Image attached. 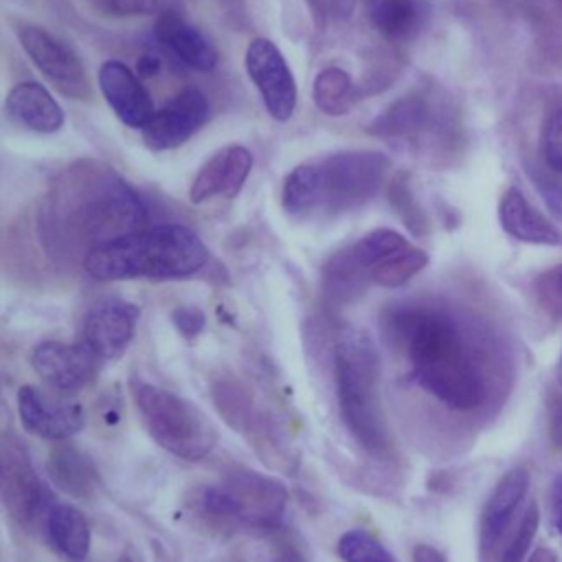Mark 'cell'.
Returning <instances> with one entry per match:
<instances>
[{
	"label": "cell",
	"mask_w": 562,
	"mask_h": 562,
	"mask_svg": "<svg viewBox=\"0 0 562 562\" xmlns=\"http://www.w3.org/2000/svg\"><path fill=\"white\" fill-rule=\"evenodd\" d=\"M338 408L347 430L375 459H391L393 437L380 400V356L360 329H345L334 347Z\"/></svg>",
	"instance_id": "obj_4"
},
{
	"label": "cell",
	"mask_w": 562,
	"mask_h": 562,
	"mask_svg": "<svg viewBox=\"0 0 562 562\" xmlns=\"http://www.w3.org/2000/svg\"><path fill=\"white\" fill-rule=\"evenodd\" d=\"M321 180V206L329 213H347L367 204L384 184L389 158L378 149H345L316 162Z\"/></svg>",
	"instance_id": "obj_6"
},
{
	"label": "cell",
	"mask_w": 562,
	"mask_h": 562,
	"mask_svg": "<svg viewBox=\"0 0 562 562\" xmlns=\"http://www.w3.org/2000/svg\"><path fill=\"white\" fill-rule=\"evenodd\" d=\"M206 263V244L184 224L145 226L83 255V268L97 281L184 279Z\"/></svg>",
	"instance_id": "obj_3"
},
{
	"label": "cell",
	"mask_w": 562,
	"mask_h": 562,
	"mask_svg": "<svg viewBox=\"0 0 562 562\" xmlns=\"http://www.w3.org/2000/svg\"><path fill=\"white\" fill-rule=\"evenodd\" d=\"M211 397L226 424L246 432L252 424V402L246 386L235 378H220L211 386Z\"/></svg>",
	"instance_id": "obj_28"
},
{
	"label": "cell",
	"mask_w": 562,
	"mask_h": 562,
	"mask_svg": "<svg viewBox=\"0 0 562 562\" xmlns=\"http://www.w3.org/2000/svg\"><path fill=\"white\" fill-rule=\"evenodd\" d=\"M171 323L173 327L184 336V338H195L204 325H206V316L200 307L193 305H180L171 312Z\"/></svg>",
	"instance_id": "obj_38"
},
{
	"label": "cell",
	"mask_w": 562,
	"mask_h": 562,
	"mask_svg": "<svg viewBox=\"0 0 562 562\" xmlns=\"http://www.w3.org/2000/svg\"><path fill=\"white\" fill-rule=\"evenodd\" d=\"M305 2L316 18L325 22H342L353 13L358 0H305Z\"/></svg>",
	"instance_id": "obj_39"
},
{
	"label": "cell",
	"mask_w": 562,
	"mask_h": 562,
	"mask_svg": "<svg viewBox=\"0 0 562 562\" xmlns=\"http://www.w3.org/2000/svg\"><path fill=\"white\" fill-rule=\"evenodd\" d=\"M360 94L362 90L356 88L351 75L338 66L323 68L312 83V101L327 116L347 114Z\"/></svg>",
	"instance_id": "obj_25"
},
{
	"label": "cell",
	"mask_w": 562,
	"mask_h": 562,
	"mask_svg": "<svg viewBox=\"0 0 562 562\" xmlns=\"http://www.w3.org/2000/svg\"><path fill=\"white\" fill-rule=\"evenodd\" d=\"M244 66L268 114L279 123L288 121L296 108V81L277 44L255 37L246 48Z\"/></svg>",
	"instance_id": "obj_11"
},
{
	"label": "cell",
	"mask_w": 562,
	"mask_h": 562,
	"mask_svg": "<svg viewBox=\"0 0 562 562\" xmlns=\"http://www.w3.org/2000/svg\"><path fill=\"white\" fill-rule=\"evenodd\" d=\"M211 114L209 99L198 88H184L154 112L140 130L143 143L154 151H167L184 145Z\"/></svg>",
	"instance_id": "obj_12"
},
{
	"label": "cell",
	"mask_w": 562,
	"mask_h": 562,
	"mask_svg": "<svg viewBox=\"0 0 562 562\" xmlns=\"http://www.w3.org/2000/svg\"><path fill=\"white\" fill-rule=\"evenodd\" d=\"M533 290L538 303L553 316H562V263L536 277Z\"/></svg>",
	"instance_id": "obj_35"
},
{
	"label": "cell",
	"mask_w": 562,
	"mask_h": 562,
	"mask_svg": "<svg viewBox=\"0 0 562 562\" xmlns=\"http://www.w3.org/2000/svg\"><path fill=\"white\" fill-rule=\"evenodd\" d=\"M220 487L231 501L235 522H246L252 527H274L288 505L285 485L255 470H231L222 479Z\"/></svg>",
	"instance_id": "obj_10"
},
{
	"label": "cell",
	"mask_w": 562,
	"mask_h": 562,
	"mask_svg": "<svg viewBox=\"0 0 562 562\" xmlns=\"http://www.w3.org/2000/svg\"><path fill=\"white\" fill-rule=\"evenodd\" d=\"M428 252L417 246H406L371 268V281L382 288H402L428 266Z\"/></svg>",
	"instance_id": "obj_29"
},
{
	"label": "cell",
	"mask_w": 562,
	"mask_h": 562,
	"mask_svg": "<svg viewBox=\"0 0 562 562\" xmlns=\"http://www.w3.org/2000/svg\"><path fill=\"white\" fill-rule=\"evenodd\" d=\"M371 26L386 42H406L422 26L417 0H362Z\"/></svg>",
	"instance_id": "obj_24"
},
{
	"label": "cell",
	"mask_w": 562,
	"mask_h": 562,
	"mask_svg": "<svg viewBox=\"0 0 562 562\" xmlns=\"http://www.w3.org/2000/svg\"><path fill=\"white\" fill-rule=\"evenodd\" d=\"M413 562H446V555L426 542H419L413 547Z\"/></svg>",
	"instance_id": "obj_41"
},
{
	"label": "cell",
	"mask_w": 562,
	"mask_h": 562,
	"mask_svg": "<svg viewBox=\"0 0 562 562\" xmlns=\"http://www.w3.org/2000/svg\"><path fill=\"white\" fill-rule=\"evenodd\" d=\"M538 522H540V512L536 503H529L518 527L514 529L509 542L505 544L498 562H525V555L533 542V536L538 531Z\"/></svg>",
	"instance_id": "obj_33"
},
{
	"label": "cell",
	"mask_w": 562,
	"mask_h": 562,
	"mask_svg": "<svg viewBox=\"0 0 562 562\" xmlns=\"http://www.w3.org/2000/svg\"><path fill=\"white\" fill-rule=\"evenodd\" d=\"M555 378H558V384L562 386V356L558 360V367H555Z\"/></svg>",
	"instance_id": "obj_44"
},
{
	"label": "cell",
	"mask_w": 562,
	"mask_h": 562,
	"mask_svg": "<svg viewBox=\"0 0 562 562\" xmlns=\"http://www.w3.org/2000/svg\"><path fill=\"white\" fill-rule=\"evenodd\" d=\"M336 551L345 562H397L395 555L367 529H349L338 542Z\"/></svg>",
	"instance_id": "obj_32"
},
{
	"label": "cell",
	"mask_w": 562,
	"mask_h": 562,
	"mask_svg": "<svg viewBox=\"0 0 562 562\" xmlns=\"http://www.w3.org/2000/svg\"><path fill=\"white\" fill-rule=\"evenodd\" d=\"M527 562H558V555H555L551 549H547V547H538V549L527 558Z\"/></svg>",
	"instance_id": "obj_43"
},
{
	"label": "cell",
	"mask_w": 562,
	"mask_h": 562,
	"mask_svg": "<svg viewBox=\"0 0 562 562\" xmlns=\"http://www.w3.org/2000/svg\"><path fill=\"white\" fill-rule=\"evenodd\" d=\"M542 156L555 173L562 176V105L549 114L542 127Z\"/></svg>",
	"instance_id": "obj_36"
},
{
	"label": "cell",
	"mask_w": 562,
	"mask_h": 562,
	"mask_svg": "<svg viewBox=\"0 0 562 562\" xmlns=\"http://www.w3.org/2000/svg\"><path fill=\"white\" fill-rule=\"evenodd\" d=\"M130 393L147 432L162 450L184 461H200L213 450L217 430L200 406L138 378L130 380Z\"/></svg>",
	"instance_id": "obj_5"
},
{
	"label": "cell",
	"mask_w": 562,
	"mask_h": 562,
	"mask_svg": "<svg viewBox=\"0 0 562 562\" xmlns=\"http://www.w3.org/2000/svg\"><path fill=\"white\" fill-rule=\"evenodd\" d=\"M136 68H138V75H140V77H154L156 72H160V59H158L156 55H151V53H145V55L138 59Z\"/></svg>",
	"instance_id": "obj_42"
},
{
	"label": "cell",
	"mask_w": 562,
	"mask_h": 562,
	"mask_svg": "<svg viewBox=\"0 0 562 562\" xmlns=\"http://www.w3.org/2000/svg\"><path fill=\"white\" fill-rule=\"evenodd\" d=\"M138 307L123 299H101L97 301L83 318L81 342L103 362L116 360L130 347L136 325Z\"/></svg>",
	"instance_id": "obj_15"
},
{
	"label": "cell",
	"mask_w": 562,
	"mask_h": 562,
	"mask_svg": "<svg viewBox=\"0 0 562 562\" xmlns=\"http://www.w3.org/2000/svg\"><path fill=\"white\" fill-rule=\"evenodd\" d=\"M145 206L136 191L112 169L79 160L53 184L42 209V235L48 248L68 252L145 228Z\"/></svg>",
	"instance_id": "obj_1"
},
{
	"label": "cell",
	"mask_w": 562,
	"mask_h": 562,
	"mask_svg": "<svg viewBox=\"0 0 562 562\" xmlns=\"http://www.w3.org/2000/svg\"><path fill=\"white\" fill-rule=\"evenodd\" d=\"M527 490H529V472L520 465L507 470L498 479L481 514V542L485 549H492L501 540L516 509L525 501Z\"/></svg>",
	"instance_id": "obj_20"
},
{
	"label": "cell",
	"mask_w": 562,
	"mask_h": 562,
	"mask_svg": "<svg viewBox=\"0 0 562 562\" xmlns=\"http://www.w3.org/2000/svg\"><path fill=\"white\" fill-rule=\"evenodd\" d=\"M371 281L369 272L356 261L351 248H342L325 266L323 285L325 294L331 303H349L358 294H362L364 285Z\"/></svg>",
	"instance_id": "obj_26"
},
{
	"label": "cell",
	"mask_w": 562,
	"mask_h": 562,
	"mask_svg": "<svg viewBox=\"0 0 562 562\" xmlns=\"http://www.w3.org/2000/svg\"><path fill=\"white\" fill-rule=\"evenodd\" d=\"M252 169V154L244 145H228L206 158L198 169L191 187L189 200L193 204L209 202L213 198H235L246 184Z\"/></svg>",
	"instance_id": "obj_16"
},
{
	"label": "cell",
	"mask_w": 562,
	"mask_h": 562,
	"mask_svg": "<svg viewBox=\"0 0 562 562\" xmlns=\"http://www.w3.org/2000/svg\"><path fill=\"white\" fill-rule=\"evenodd\" d=\"M498 220L503 231L518 241L562 246V233L516 187H509L503 193L498 202Z\"/></svg>",
	"instance_id": "obj_21"
},
{
	"label": "cell",
	"mask_w": 562,
	"mask_h": 562,
	"mask_svg": "<svg viewBox=\"0 0 562 562\" xmlns=\"http://www.w3.org/2000/svg\"><path fill=\"white\" fill-rule=\"evenodd\" d=\"M116 562H136V560H134V555L130 551H125V553H121V558Z\"/></svg>",
	"instance_id": "obj_45"
},
{
	"label": "cell",
	"mask_w": 562,
	"mask_h": 562,
	"mask_svg": "<svg viewBox=\"0 0 562 562\" xmlns=\"http://www.w3.org/2000/svg\"><path fill=\"white\" fill-rule=\"evenodd\" d=\"M64 393H46L37 386L24 384L18 391V415L22 426L42 439L66 441L86 426L81 404L61 397Z\"/></svg>",
	"instance_id": "obj_13"
},
{
	"label": "cell",
	"mask_w": 562,
	"mask_h": 562,
	"mask_svg": "<svg viewBox=\"0 0 562 562\" xmlns=\"http://www.w3.org/2000/svg\"><path fill=\"white\" fill-rule=\"evenodd\" d=\"M90 4L108 18L151 15L160 9V0H90Z\"/></svg>",
	"instance_id": "obj_37"
},
{
	"label": "cell",
	"mask_w": 562,
	"mask_h": 562,
	"mask_svg": "<svg viewBox=\"0 0 562 562\" xmlns=\"http://www.w3.org/2000/svg\"><path fill=\"white\" fill-rule=\"evenodd\" d=\"M367 132L382 138H437V143L441 138V143H450L457 134V119L443 92L411 90L378 112Z\"/></svg>",
	"instance_id": "obj_7"
},
{
	"label": "cell",
	"mask_w": 562,
	"mask_h": 562,
	"mask_svg": "<svg viewBox=\"0 0 562 562\" xmlns=\"http://www.w3.org/2000/svg\"><path fill=\"white\" fill-rule=\"evenodd\" d=\"M99 362L101 360L81 340L72 345L42 340L31 351V367L42 382L57 393H77L88 386L97 375Z\"/></svg>",
	"instance_id": "obj_14"
},
{
	"label": "cell",
	"mask_w": 562,
	"mask_h": 562,
	"mask_svg": "<svg viewBox=\"0 0 562 562\" xmlns=\"http://www.w3.org/2000/svg\"><path fill=\"white\" fill-rule=\"evenodd\" d=\"M411 246L408 239L404 235H400L397 231L391 228H375L367 235H362L356 244H351V255L356 257V261L369 272L371 277V268H375L380 261H384L386 257L395 255L397 250Z\"/></svg>",
	"instance_id": "obj_30"
},
{
	"label": "cell",
	"mask_w": 562,
	"mask_h": 562,
	"mask_svg": "<svg viewBox=\"0 0 562 562\" xmlns=\"http://www.w3.org/2000/svg\"><path fill=\"white\" fill-rule=\"evenodd\" d=\"M549 509H551V522H553L555 531L562 536V472L551 481Z\"/></svg>",
	"instance_id": "obj_40"
},
{
	"label": "cell",
	"mask_w": 562,
	"mask_h": 562,
	"mask_svg": "<svg viewBox=\"0 0 562 562\" xmlns=\"http://www.w3.org/2000/svg\"><path fill=\"white\" fill-rule=\"evenodd\" d=\"M7 114L11 121L37 134H55L61 130L66 114L55 97L37 81H20L7 94Z\"/></svg>",
	"instance_id": "obj_19"
},
{
	"label": "cell",
	"mask_w": 562,
	"mask_h": 562,
	"mask_svg": "<svg viewBox=\"0 0 562 562\" xmlns=\"http://www.w3.org/2000/svg\"><path fill=\"white\" fill-rule=\"evenodd\" d=\"M283 209L290 215H303L321 206V180L318 167L312 162H303L294 167L281 189Z\"/></svg>",
	"instance_id": "obj_27"
},
{
	"label": "cell",
	"mask_w": 562,
	"mask_h": 562,
	"mask_svg": "<svg viewBox=\"0 0 562 562\" xmlns=\"http://www.w3.org/2000/svg\"><path fill=\"white\" fill-rule=\"evenodd\" d=\"M0 454L2 503L15 522L33 525L53 507L46 487L40 481L35 468L31 465L29 452L20 441L4 437Z\"/></svg>",
	"instance_id": "obj_9"
},
{
	"label": "cell",
	"mask_w": 562,
	"mask_h": 562,
	"mask_svg": "<svg viewBox=\"0 0 562 562\" xmlns=\"http://www.w3.org/2000/svg\"><path fill=\"white\" fill-rule=\"evenodd\" d=\"M99 90L121 123L143 130L154 116V103L138 75L119 59H108L99 68Z\"/></svg>",
	"instance_id": "obj_17"
},
{
	"label": "cell",
	"mask_w": 562,
	"mask_h": 562,
	"mask_svg": "<svg viewBox=\"0 0 562 562\" xmlns=\"http://www.w3.org/2000/svg\"><path fill=\"white\" fill-rule=\"evenodd\" d=\"M154 33L156 40L189 68L209 72L217 66V50L213 42L198 26L189 24L178 11H160L154 24Z\"/></svg>",
	"instance_id": "obj_18"
},
{
	"label": "cell",
	"mask_w": 562,
	"mask_h": 562,
	"mask_svg": "<svg viewBox=\"0 0 562 562\" xmlns=\"http://www.w3.org/2000/svg\"><path fill=\"white\" fill-rule=\"evenodd\" d=\"M527 171L549 211L562 220V176L555 173L549 165H527Z\"/></svg>",
	"instance_id": "obj_34"
},
{
	"label": "cell",
	"mask_w": 562,
	"mask_h": 562,
	"mask_svg": "<svg viewBox=\"0 0 562 562\" xmlns=\"http://www.w3.org/2000/svg\"><path fill=\"white\" fill-rule=\"evenodd\" d=\"M46 470L55 487L75 498H88L94 494L99 476L92 461L75 446L57 441L50 450Z\"/></svg>",
	"instance_id": "obj_22"
},
{
	"label": "cell",
	"mask_w": 562,
	"mask_h": 562,
	"mask_svg": "<svg viewBox=\"0 0 562 562\" xmlns=\"http://www.w3.org/2000/svg\"><path fill=\"white\" fill-rule=\"evenodd\" d=\"M18 40L29 59L57 92L77 101H88L92 97L88 70L64 40L37 24H22L18 29Z\"/></svg>",
	"instance_id": "obj_8"
},
{
	"label": "cell",
	"mask_w": 562,
	"mask_h": 562,
	"mask_svg": "<svg viewBox=\"0 0 562 562\" xmlns=\"http://www.w3.org/2000/svg\"><path fill=\"white\" fill-rule=\"evenodd\" d=\"M386 198L393 206V211L397 213V217L406 224V228L415 235H424L428 231V220L424 209L419 206L411 180L406 173H397L389 180L386 184Z\"/></svg>",
	"instance_id": "obj_31"
},
{
	"label": "cell",
	"mask_w": 562,
	"mask_h": 562,
	"mask_svg": "<svg viewBox=\"0 0 562 562\" xmlns=\"http://www.w3.org/2000/svg\"><path fill=\"white\" fill-rule=\"evenodd\" d=\"M384 327L404 349L415 382L452 411H472L485 400V380L452 314L430 305L389 312Z\"/></svg>",
	"instance_id": "obj_2"
},
{
	"label": "cell",
	"mask_w": 562,
	"mask_h": 562,
	"mask_svg": "<svg viewBox=\"0 0 562 562\" xmlns=\"http://www.w3.org/2000/svg\"><path fill=\"white\" fill-rule=\"evenodd\" d=\"M46 533L50 544L70 562H83L90 553V525L81 509L72 505H53L46 514Z\"/></svg>",
	"instance_id": "obj_23"
}]
</instances>
